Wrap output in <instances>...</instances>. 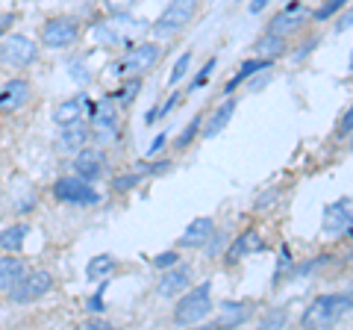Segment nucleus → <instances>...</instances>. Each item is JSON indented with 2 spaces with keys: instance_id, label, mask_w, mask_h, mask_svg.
<instances>
[{
  "instance_id": "nucleus-23",
  "label": "nucleus",
  "mask_w": 353,
  "mask_h": 330,
  "mask_svg": "<svg viewBox=\"0 0 353 330\" xmlns=\"http://www.w3.org/2000/svg\"><path fill=\"white\" fill-rule=\"evenodd\" d=\"M115 269H118V260L112 254H97V257L88 260L85 274H88V280H109Z\"/></svg>"
},
{
  "instance_id": "nucleus-12",
  "label": "nucleus",
  "mask_w": 353,
  "mask_h": 330,
  "mask_svg": "<svg viewBox=\"0 0 353 330\" xmlns=\"http://www.w3.org/2000/svg\"><path fill=\"white\" fill-rule=\"evenodd\" d=\"M212 233H215V222H212V218H209V215L194 218V222L185 227V233L180 236V248H203Z\"/></svg>"
},
{
  "instance_id": "nucleus-34",
  "label": "nucleus",
  "mask_w": 353,
  "mask_h": 330,
  "mask_svg": "<svg viewBox=\"0 0 353 330\" xmlns=\"http://www.w3.org/2000/svg\"><path fill=\"white\" fill-rule=\"evenodd\" d=\"M136 180H139V174H130V177H118V180H115V189H118V192H127V189H132V186H136Z\"/></svg>"
},
{
  "instance_id": "nucleus-32",
  "label": "nucleus",
  "mask_w": 353,
  "mask_h": 330,
  "mask_svg": "<svg viewBox=\"0 0 353 330\" xmlns=\"http://www.w3.org/2000/svg\"><path fill=\"white\" fill-rule=\"evenodd\" d=\"M221 251H224V236H221V233H212V236H209V248H206V254H209V257H218Z\"/></svg>"
},
{
  "instance_id": "nucleus-10",
  "label": "nucleus",
  "mask_w": 353,
  "mask_h": 330,
  "mask_svg": "<svg viewBox=\"0 0 353 330\" xmlns=\"http://www.w3.org/2000/svg\"><path fill=\"white\" fill-rule=\"evenodd\" d=\"M74 171H77V177H83L88 183L97 180L103 174V153L94 148H80V153L74 159Z\"/></svg>"
},
{
  "instance_id": "nucleus-1",
  "label": "nucleus",
  "mask_w": 353,
  "mask_h": 330,
  "mask_svg": "<svg viewBox=\"0 0 353 330\" xmlns=\"http://www.w3.org/2000/svg\"><path fill=\"white\" fill-rule=\"evenodd\" d=\"M347 313H353V295H339V292L318 295L301 316V324L303 327H333Z\"/></svg>"
},
{
  "instance_id": "nucleus-26",
  "label": "nucleus",
  "mask_w": 353,
  "mask_h": 330,
  "mask_svg": "<svg viewBox=\"0 0 353 330\" xmlns=\"http://www.w3.org/2000/svg\"><path fill=\"white\" fill-rule=\"evenodd\" d=\"M197 133H201V115H197V118H192L189 124L183 127V133L176 136V148H180V151H183V148H189L192 142L197 139Z\"/></svg>"
},
{
  "instance_id": "nucleus-15",
  "label": "nucleus",
  "mask_w": 353,
  "mask_h": 330,
  "mask_svg": "<svg viewBox=\"0 0 353 330\" xmlns=\"http://www.w3.org/2000/svg\"><path fill=\"white\" fill-rule=\"evenodd\" d=\"M253 307L248 301H224L221 304V318L209 327H241L250 318Z\"/></svg>"
},
{
  "instance_id": "nucleus-28",
  "label": "nucleus",
  "mask_w": 353,
  "mask_h": 330,
  "mask_svg": "<svg viewBox=\"0 0 353 330\" xmlns=\"http://www.w3.org/2000/svg\"><path fill=\"white\" fill-rule=\"evenodd\" d=\"M345 6H347V0H327L324 6H318V9H315V15H312V18H315V21H330L336 12H341Z\"/></svg>"
},
{
  "instance_id": "nucleus-31",
  "label": "nucleus",
  "mask_w": 353,
  "mask_h": 330,
  "mask_svg": "<svg viewBox=\"0 0 353 330\" xmlns=\"http://www.w3.org/2000/svg\"><path fill=\"white\" fill-rule=\"evenodd\" d=\"M103 292H106V280H101V289H97V295H92V298H88V310H92V313H103V310H106Z\"/></svg>"
},
{
  "instance_id": "nucleus-17",
  "label": "nucleus",
  "mask_w": 353,
  "mask_h": 330,
  "mask_svg": "<svg viewBox=\"0 0 353 330\" xmlns=\"http://www.w3.org/2000/svg\"><path fill=\"white\" fill-rule=\"evenodd\" d=\"M30 101V83L27 80H9L0 92V109H21Z\"/></svg>"
},
{
  "instance_id": "nucleus-39",
  "label": "nucleus",
  "mask_w": 353,
  "mask_h": 330,
  "mask_svg": "<svg viewBox=\"0 0 353 330\" xmlns=\"http://www.w3.org/2000/svg\"><path fill=\"white\" fill-rule=\"evenodd\" d=\"M268 3H271V0H253V3H250V12H253V15H259Z\"/></svg>"
},
{
  "instance_id": "nucleus-2",
  "label": "nucleus",
  "mask_w": 353,
  "mask_h": 330,
  "mask_svg": "<svg viewBox=\"0 0 353 330\" xmlns=\"http://www.w3.org/2000/svg\"><path fill=\"white\" fill-rule=\"evenodd\" d=\"M209 313H212V283L203 280L201 286H194V289L183 292L180 298H176L174 324H176V327L201 324L203 318H209Z\"/></svg>"
},
{
  "instance_id": "nucleus-16",
  "label": "nucleus",
  "mask_w": 353,
  "mask_h": 330,
  "mask_svg": "<svg viewBox=\"0 0 353 330\" xmlns=\"http://www.w3.org/2000/svg\"><path fill=\"white\" fill-rule=\"evenodd\" d=\"M259 248H262V239H259L256 230H245V233H239L233 245L227 248V262L233 266V262H239L241 257H248V254H253V251H259Z\"/></svg>"
},
{
  "instance_id": "nucleus-8",
  "label": "nucleus",
  "mask_w": 353,
  "mask_h": 330,
  "mask_svg": "<svg viewBox=\"0 0 353 330\" xmlns=\"http://www.w3.org/2000/svg\"><path fill=\"white\" fill-rule=\"evenodd\" d=\"M159 57H162L159 45H136L124 57V62L118 65V71L121 74H148V71H153V65L159 62Z\"/></svg>"
},
{
  "instance_id": "nucleus-40",
  "label": "nucleus",
  "mask_w": 353,
  "mask_h": 330,
  "mask_svg": "<svg viewBox=\"0 0 353 330\" xmlns=\"http://www.w3.org/2000/svg\"><path fill=\"white\" fill-rule=\"evenodd\" d=\"M136 89H139V80H132L130 86H124V89H121V97H132V95H136Z\"/></svg>"
},
{
  "instance_id": "nucleus-30",
  "label": "nucleus",
  "mask_w": 353,
  "mask_h": 330,
  "mask_svg": "<svg viewBox=\"0 0 353 330\" xmlns=\"http://www.w3.org/2000/svg\"><path fill=\"white\" fill-rule=\"evenodd\" d=\"M176 251H162V254H157L153 257V269H171V266H176Z\"/></svg>"
},
{
  "instance_id": "nucleus-3",
  "label": "nucleus",
  "mask_w": 353,
  "mask_h": 330,
  "mask_svg": "<svg viewBox=\"0 0 353 330\" xmlns=\"http://www.w3.org/2000/svg\"><path fill=\"white\" fill-rule=\"evenodd\" d=\"M194 12H197V0H171L165 6V12L159 15V21L153 24V32L157 36H168V32L183 30L194 18Z\"/></svg>"
},
{
  "instance_id": "nucleus-43",
  "label": "nucleus",
  "mask_w": 353,
  "mask_h": 330,
  "mask_svg": "<svg viewBox=\"0 0 353 330\" xmlns=\"http://www.w3.org/2000/svg\"><path fill=\"white\" fill-rule=\"evenodd\" d=\"M350 148H353V142H350Z\"/></svg>"
},
{
  "instance_id": "nucleus-13",
  "label": "nucleus",
  "mask_w": 353,
  "mask_h": 330,
  "mask_svg": "<svg viewBox=\"0 0 353 330\" xmlns=\"http://www.w3.org/2000/svg\"><path fill=\"white\" fill-rule=\"evenodd\" d=\"M27 278V266L21 257H0V292H12L15 286Z\"/></svg>"
},
{
  "instance_id": "nucleus-4",
  "label": "nucleus",
  "mask_w": 353,
  "mask_h": 330,
  "mask_svg": "<svg viewBox=\"0 0 353 330\" xmlns=\"http://www.w3.org/2000/svg\"><path fill=\"white\" fill-rule=\"evenodd\" d=\"M53 195L62 204H80V206H92L101 201V195L94 192V186H88V180L83 177H62L53 186Z\"/></svg>"
},
{
  "instance_id": "nucleus-27",
  "label": "nucleus",
  "mask_w": 353,
  "mask_h": 330,
  "mask_svg": "<svg viewBox=\"0 0 353 330\" xmlns=\"http://www.w3.org/2000/svg\"><path fill=\"white\" fill-rule=\"evenodd\" d=\"M189 65H192V53L185 50V53H180V59L174 62V68H171V77H168V83H171V86H176V83H180L183 77L189 74Z\"/></svg>"
},
{
  "instance_id": "nucleus-11",
  "label": "nucleus",
  "mask_w": 353,
  "mask_h": 330,
  "mask_svg": "<svg viewBox=\"0 0 353 330\" xmlns=\"http://www.w3.org/2000/svg\"><path fill=\"white\" fill-rule=\"evenodd\" d=\"M88 133H92L94 142H101V145H106V142H115L118 139V115L115 109H101L94 118H92V127H88Z\"/></svg>"
},
{
  "instance_id": "nucleus-20",
  "label": "nucleus",
  "mask_w": 353,
  "mask_h": 330,
  "mask_svg": "<svg viewBox=\"0 0 353 330\" xmlns=\"http://www.w3.org/2000/svg\"><path fill=\"white\" fill-rule=\"evenodd\" d=\"M85 106H88L85 97H71V101H62L57 109H53V121H57L59 127L74 124V121H80V118H83Z\"/></svg>"
},
{
  "instance_id": "nucleus-6",
  "label": "nucleus",
  "mask_w": 353,
  "mask_h": 330,
  "mask_svg": "<svg viewBox=\"0 0 353 330\" xmlns=\"http://www.w3.org/2000/svg\"><path fill=\"white\" fill-rule=\"evenodd\" d=\"M324 233L333 236V239L353 233V197H341V201L327 206V213H324Z\"/></svg>"
},
{
  "instance_id": "nucleus-41",
  "label": "nucleus",
  "mask_w": 353,
  "mask_h": 330,
  "mask_svg": "<svg viewBox=\"0 0 353 330\" xmlns=\"http://www.w3.org/2000/svg\"><path fill=\"white\" fill-rule=\"evenodd\" d=\"M315 45H318V41H315V39H309V41H306V45H303V50H301V53H297V57H294V59H303V57H306V53H309V50H312Z\"/></svg>"
},
{
  "instance_id": "nucleus-29",
  "label": "nucleus",
  "mask_w": 353,
  "mask_h": 330,
  "mask_svg": "<svg viewBox=\"0 0 353 330\" xmlns=\"http://www.w3.org/2000/svg\"><path fill=\"white\" fill-rule=\"evenodd\" d=\"M212 71H215V59H209L206 65H203V71L194 77V83H192V92H197V89H203V86L209 83V77H212Z\"/></svg>"
},
{
  "instance_id": "nucleus-7",
  "label": "nucleus",
  "mask_w": 353,
  "mask_h": 330,
  "mask_svg": "<svg viewBox=\"0 0 353 330\" xmlns=\"http://www.w3.org/2000/svg\"><path fill=\"white\" fill-rule=\"evenodd\" d=\"M50 289H53V274L50 271H32L15 286L12 292H9V298H12L15 304H30V301L41 298V295H48Z\"/></svg>"
},
{
  "instance_id": "nucleus-33",
  "label": "nucleus",
  "mask_w": 353,
  "mask_h": 330,
  "mask_svg": "<svg viewBox=\"0 0 353 330\" xmlns=\"http://www.w3.org/2000/svg\"><path fill=\"white\" fill-rule=\"evenodd\" d=\"M353 133V104H350V109L345 113V118L339 121V136H350Z\"/></svg>"
},
{
  "instance_id": "nucleus-19",
  "label": "nucleus",
  "mask_w": 353,
  "mask_h": 330,
  "mask_svg": "<svg viewBox=\"0 0 353 330\" xmlns=\"http://www.w3.org/2000/svg\"><path fill=\"white\" fill-rule=\"evenodd\" d=\"M88 127L83 124V118L80 121H74V124H65L62 127V133H59V148L62 151H80L85 148V142H88Z\"/></svg>"
},
{
  "instance_id": "nucleus-24",
  "label": "nucleus",
  "mask_w": 353,
  "mask_h": 330,
  "mask_svg": "<svg viewBox=\"0 0 353 330\" xmlns=\"http://www.w3.org/2000/svg\"><path fill=\"white\" fill-rule=\"evenodd\" d=\"M30 233V227L27 224H12V227H6L3 233H0V248L9 251V254H18L21 245H24V236Z\"/></svg>"
},
{
  "instance_id": "nucleus-38",
  "label": "nucleus",
  "mask_w": 353,
  "mask_h": 330,
  "mask_svg": "<svg viewBox=\"0 0 353 330\" xmlns=\"http://www.w3.org/2000/svg\"><path fill=\"white\" fill-rule=\"evenodd\" d=\"M165 139H168V136H165V133H162V136H157V139H153V145H150V151H148V153H150V157H153V153H157V151H162V145H165Z\"/></svg>"
},
{
  "instance_id": "nucleus-22",
  "label": "nucleus",
  "mask_w": 353,
  "mask_h": 330,
  "mask_svg": "<svg viewBox=\"0 0 353 330\" xmlns=\"http://www.w3.org/2000/svg\"><path fill=\"white\" fill-rule=\"evenodd\" d=\"M297 12H301V3H289V9L285 12H280L277 18L268 24V32H274V36H285V32H294L297 27H301V21H297Z\"/></svg>"
},
{
  "instance_id": "nucleus-35",
  "label": "nucleus",
  "mask_w": 353,
  "mask_h": 330,
  "mask_svg": "<svg viewBox=\"0 0 353 330\" xmlns=\"http://www.w3.org/2000/svg\"><path fill=\"white\" fill-rule=\"evenodd\" d=\"M350 27H353V6L347 9V12H345V15H341V18H339V24H336V30H339V32H345V30H350Z\"/></svg>"
},
{
  "instance_id": "nucleus-42",
  "label": "nucleus",
  "mask_w": 353,
  "mask_h": 330,
  "mask_svg": "<svg viewBox=\"0 0 353 330\" xmlns=\"http://www.w3.org/2000/svg\"><path fill=\"white\" fill-rule=\"evenodd\" d=\"M350 65H353V57H350Z\"/></svg>"
},
{
  "instance_id": "nucleus-18",
  "label": "nucleus",
  "mask_w": 353,
  "mask_h": 330,
  "mask_svg": "<svg viewBox=\"0 0 353 330\" xmlns=\"http://www.w3.org/2000/svg\"><path fill=\"white\" fill-rule=\"evenodd\" d=\"M233 113H236V101H233V97H227V101L212 113V118H209V124H206V130H203V136H206V139L221 136V133L227 130L230 121H233Z\"/></svg>"
},
{
  "instance_id": "nucleus-37",
  "label": "nucleus",
  "mask_w": 353,
  "mask_h": 330,
  "mask_svg": "<svg viewBox=\"0 0 353 330\" xmlns=\"http://www.w3.org/2000/svg\"><path fill=\"white\" fill-rule=\"evenodd\" d=\"M12 21H15V15L12 12H6V15H0V36H3V32L12 27Z\"/></svg>"
},
{
  "instance_id": "nucleus-9",
  "label": "nucleus",
  "mask_w": 353,
  "mask_h": 330,
  "mask_svg": "<svg viewBox=\"0 0 353 330\" xmlns=\"http://www.w3.org/2000/svg\"><path fill=\"white\" fill-rule=\"evenodd\" d=\"M36 59V45L27 36H9L0 45V62L15 65V68H27V65Z\"/></svg>"
},
{
  "instance_id": "nucleus-21",
  "label": "nucleus",
  "mask_w": 353,
  "mask_h": 330,
  "mask_svg": "<svg viewBox=\"0 0 353 330\" xmlns=\"http://www.w3.org/2000/svg\"><path fill=\"white\" fill-rule=\"evenodd\" d=\"M271 65H274V62H271V59H265V57H262V59H248V62H241L239 74L230 77V83H227V95H230V92H236L241 83H248L253 74H259V71H265V68H271Z\"/></svg>"
},
{
  "instance_id": "nucleus-25",
  "label": "nucleus",
  "mask_w": 353,
  "mask_h": 330,
  "mask_svg": "<svg viewBox=\"0 0 353 330\" xmlns=\"http://www.w3.org/2000/svg\"><path fill=\"white\" fill-rule=\"evenodd\" d=\"M256 48H259V53H271V59L280 57V53L285 50L283 36H274V32H265V36L256 41Z\"/></svg>"
},
{
  "instance_id": "nucleus-14",
  "label": "nucleus",
  "mask_w": 353,
  "mask_h": 330,
  "mask_svg": "<svg viewBox=\"0 0 353 330\" xmlns=\"http://www.w3.org/2000/svg\"><path fill=\"white\" fill-rule=\"evenodd\" d=\"M189 283H192V271H189V269H185V266H180V269L171 266V271L159 280L157 292L162 295V298H176L180 292L189 289Z\"/></svg>"
},
{
  "instance_id": "nucleus-5",
  "label": "nucleus",
  "mask_w": 353,
  "mask_h": 330,
  "mask_svg": "<svg viewBox=\"0 0 353 330\" xmlns=\"http://www.w3.org/2000/svg\"><path fill=\"white\" fill-rule=\"evenodd\" d=\"M77 36H80V27H77L74 18H50L48 24L41 27V45L50 50L71 48Z\"/></svg>"
},
{
  "instance_id": "nucleus-36",
  "label": "nucleus",
  "mask_w": 353,
  "mask_h": 330,
  "mask_svg": "<svg viewBox=\"0 0 353 330\" xmlns=\"http://www.w3.org/2000/svg\"><path fill=\"white\" fill-rule=\"evenodd\" d=\"M176 104H180V95H171L168 101H165V104L159 106V118H165V115H168V113H171V109H174Z\"/></svg>"
}]
</instances>
